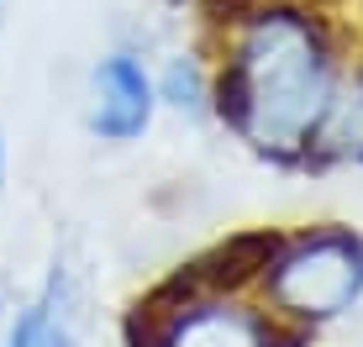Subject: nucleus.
I'll use <instances>...</instances> for the list:
<instances>
[{"mask_svg": "<svg viewBox=\"0 0 363 347\" xmlns=\"http://www.w3.org/2000/svg\"><path fill=\"white\" fill-rule=\"evenodd\" d=\"M216 127L232 132L253 158L279 169H311L327 132L342 64L327 21L300 0H247L221 16Z\"/></svg>", "mask_w": 363, "mask_h": 347, "instance_id": "1", "label": "nucleus"}, {"mask_svg": "<svg viewBox=\"0 0 363 347\" xmlns=\"http://www.w3.org/2000/svg\"><path fill=\"white\" fill-rule=\"evenodd\" d=\"M253 300L300 337L353 316L363 305V237L353 227L279 232Z\"/></svg>", "mask_w": 363, "mask_h": 347, "instance_id": "2", "label": "nucleus"}, {"mask_svg": "<svg viewBox=\"0 0 363 347\" xmlns=\"http://www.w3.org/2000/svg\"><path fill=\"white\" fill-rule=\"evenodd\" d=\"M127 347H306L253 295H184L169 274L153 279L121 316Z\"/></svg>", "mask_w": 363, "mask_h": 347, "instance_id": "3", "label": "nucleus"}, {"mask_svg": "<svg viewBox=\"0 0 363 347\" xmlns=\"http://www.w3.org/2000/svg\"><path fill=\"white\" fill-rule=\"evenodd\" d=\"M158 121L153 64L137 47H111L84 79V132L100 147H137Z\"/></svg>", "mask_w": 363, "mask_h": 347, "instance_id": "4", "label": "nucleus"}, {"mask_svg": "<svg viewBox=\"0 0 363 347\" xmlns=\"http://www.w3.org/2000/svg\"><path fill=\"white\" fill-rule=\"evenodd\" d=\"M0 347H84V284L69 253H53L43 279L11 300Z\"/></svg>", "mask_w": 363, "mask_h": 347, "instance_id": "5", "label": "nucleus"}, {"mask_svg": "<svg viewBox=\"0 0 363 347\" xmlns=\"http://www.w3.org/2000/svg\"><path fill=\"white\" fill-rule=\"evenodd\" d=\"M153 90L158 110L190 121V127H211L216 121V74L200 47H174L164 64H153Z\"/></svg>", "mask_w": 363, "mask_h": 347, "instance_id": "6", "label": "nucleus"}, {"mask_svg": "<svg viewBox=\"0 0 363 347\" xmlns=\"http://www.w3.org/2000/svg\"><path fill=\"white\" fill-rule=\"evenodd\" d=\"M6 190H11V137L0 127V200H6Z\"/></svg>", "mask_w": 363, "mask_h": 347, "instance_id": "7", "label": "nucleus"}, {"mask_svg": "<svg viewBox=\"0 0 363 347\" xmlns=\"http://www.w3.org/2000/svg\"><path fill=\"white\" fill-rule=\"evenodd\" d=\"M6 11H11V0H0V27H6Z\"/></svg>", "mask_w": 363, "mask_h": 347, "instance_id": "8", "label": "nucleus"}]
</instances>
